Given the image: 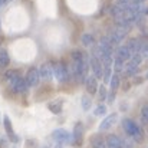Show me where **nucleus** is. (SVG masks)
Segmentation results:
<instances>
[{
	"label": "nucleus",
	"instance_id": "4468645a",
	"mask_svg": "<svg viewBox=\"0 0 148 148\" xmlns=\"http://www.w3.org/2000/svg\"><path fill=\"white\" fill-rule=\"evenodd\" d=\"M143 43H144V42H141V40H138V39H130V40H128L127 46L130 48L131 53H132V56H134V55H137V53H141Z\"/></svg>",
	"mask_w": 148,
	"mask_h": 148
},
{
	"label": "nucleus",
	"instance_id": "dca6fc26",
	"mask_svg": "<svg viewBox=\"0 0 148 148\" xmlns=\"http://www.w3.org/2000/svg\"><path fill=\"white\" fill-rule=\"evenodd\" d=\"M91 147L92 148H106V141L99 137V135H95L92 140H91Z\"/></svg>",
	"mask_w": 148,
	"mask_h": 148
},
{
	"label": "nucleus",
	"instance_id": "9d476101",
	"mask_svg": "<svg viewBox=\"0 0 148 148\" xmlns=\"http://www.w3.org/2000/svg\"><path fill=\"white\" fill-rule=\"evenodd\" d=\"M3 125H4V130H6V134H7L9 140H10L12 143H17V141H19V138H17V135L13 132L12 122H10L9 116H4V118H3Z\"/></svg>",
	"mask_w": 148,
	"mask_h": 148
},
{
	"label": "nucleus",
	"instance_id": "f257e3e1",
	"mask_svg": "<svg viewBox=\"0 0 148 148\" xmlns=\"http://www.w3.org/2000/svg\"><path fill=\"white\" fill-rule=\"evenodd\" d=\"M122 128L125 131V134L132 138L134 143H141L143 138H144V134H143V130L140 128V125H137L135 121L130 119V118H125L122 119Z\"/></svg>",
	"mask_w": 148,
	"mask_h": 148
},
{
	"label": "nucleus",
	"instance_id": "cd10ccee",
	"mask_svg": "<svg viewBox=\"0 0 148 148\" xmlns=\"http://www.w3.org/2000/svg\"><path fill=\"white\" fill-rule=\"evenodd\" d=\"M7 144H9V141H7L6 138L0 140V145H1V148H7Z\"/></svg>",
	"mask_w": 148,
	"mask_h": 148
},
{
	"label": "nucleus",
	"instance_id": "aec40b11",
	"mask_svg": "<svg viewBox=\"0 0 148 148\" xmlns=\"http://www.w3.org/2000/svg\"><path fill=\"white\" fill-rule=\"evenodd\" d=\"M82 45L84 46H91V45H94V42H95V38L91 35V33H85V35H82Z\"/></svg>",
	"mask_w": 148,
	"mask_h": 148
},
{
	"label": "nucleus",
	"instance_id": "2eb2a0df",
	"mask_svg": "<svg viewBox=\"0 0 148 148\" xmlns=\"http://www.w3.org/2000/svg\"><path fill=\"white\" fill-rule=\"evenodd\" d=\"M10 63V58H9V53L6 49H0V69H4L7 68Z\"/></svg>",
	"mask_w": 148,
	"mask_h": 148
},
{
	"label": "nucleus",
	"instance_id": "0eeeda50",
	"mask_svg": "<svg viewBox=\"0 0 148 148\" xmlns=\"http://www.w3.org/2000/svg\"><path fill=\"white\" fill-rule=\"evenodd\" d=\"M72 137H73V144L81 145L82 144V138H84V125L82 122H76L72 131Z\"/></svg>",
	"mask_w": 148,
	"mask_h": 148
},
{
	"label": "nucleus",
	"instance_id": "4be33fe9",
	"mask_svg": "<svg viewBox=\"0 0 148 148\" xmlns=\"http://www.w3.org/2000/svg\"><path fill=\"white\" fill-rule=\"evenodd\" d=\"M82 108H84V111H89L91 109V106H92V101L89 97H82Z\"/></svg>",
	"mask_w": 148,
	"mask_h": 148
},
{
	"label": "nucleus",
	"instance_id": "423d86ee",
	"mask_svg": "<svg viewBox=\"0 0 148 148\" xmlns=\"http://www.w3.org/2000/svg\"><path fill=\"white\" fill-rule=\"evenodd\" d=\"M40 81V71L38 68H30L26 73V82L29 86H36Z\"/></svg>",
	"mask_w": 148,
	"mask_h": 148
},
{
	"label": "nucleus",
	"instance_id": "a211bd4d",
	"mask_svg": "<svg viewBox=\"0 0 148 148\" xmlns=\"http://www.w3.org/2000/svg\"><path fill=\"white\" fill-rule=\"evenodd\" d=\"M20 76V73H19V71H13V69H10V71H6L4 72V75H3V78H4V81L9 84V82H12L13 79H16V78H19Z\"/></svg>",
	"mask_w": 148,
	"mask_h": 148
},
{
	"label": "nucleus",
	"instance_id": "5701e85b",
	"mask_svg": "<svg viewBox=\"0 0 148 148\" xmlns=\"http://www.w3.org/2000/svg\"><path fill=\"white\" fill-rule=\"evenodd\" d=\"M141 119L144 124L148 125V103H145L143 108H141Z\"/></svg>",
	"mask_w": 148,
	"mask_h": 148
},
{
	"label": "nucleus",
	"instance_id": "f03ea898",
	"mask_svg": "<svg viewBox=\"0 0 148 148\" xmlns=\"http://www.w3.org/2000/svg\"><path fill=\"white\" fill-rule=\"evenodd\" d=\"M53 73L56 76V79L60 84H66L71 79V73H69V68L63 63V62H56L53 63Z\"/></svg>",
	"mask_w": 148,
	"mask_h": 148
},
{
	"label": "nucleus",
	"instance_id": "a878e982",
	"mask_svg": "<svg viewBox=\"0 0 148 148\" xmlns=\"http://www.w3.org/2000/svg\"><path fill=\"white\" fill-rule=\"evenodd\" d=\"M141 56L144 59H148V43H143V49H141Z\"/></svg>",
	"mask_w": 148,
	"mask_h": 148
},
{
	"label": "nucleus",
	"instance_id": "6ab92c4d",
	"mask_svg": "<svg viewBox=\"0 0 148 148\" xmlns=\"http://www.w3.org/2000/svg\"><path fill=\"white\" fill-rule=\"evenodd\" d=\"M119 84H121V79H119V75L114 73L112 78H111V82H109V86H111V92L115 94V91L119 88Z\"/></svg>",
	"mask_w": 148,
	"mask_h": 148
},
{
	"label": "nucleus",
	"instance_id": "20e7f679",
	"mask_svg": "<svg viewBox=\"0 0 148 148\" xmlns=\"http://www.w3.org/2000/svg\"><path fill=\"white\" fill-rule=\"evenodd\" d=\"M89 65H91V69L94 72V76L99 79V78H103V65L101 62V59L97 58L95 55H91L89 56Z\"/></svg>",
	"mask_w": 148,
	"mask_h": 148
},
{
	"label": "nucleus",
	"instance_id": "c85d7f7f",
	"mask_svg": "<svg viewBox=\"0 0 148 148\" xmlns=\"http://www.w3.org/2000/svg\"><path fill=\"white\" fill-rule=\"evenodd\" d=\"M143 14H144V16H148V7H145V9L143 10Z\"/></svg>",
	"mask_w": 148,
	"mask_h": 148
},
{
	"label": "nucleus",
	"instance_id": "7ed1b4c3",
	"mask_svg": "<svg viewBox=\"0 0 148 148\" xmlns=\"http://www.w3.org/2000/svg\"><path fill=\"white\" fill-rule=\"evenodd\" d=\"M9 88H10V91L14 92V94H23V92H26V91L29 89V85H27V82H26V78L19 76V78L13 79L12 82H9Z\"/></svg>",
	"mask_w": 148,
	"mask_h": 148
},
{
	"label": "nucleus",
	"instance_id": "bb28decb",
	"mask_svg": "<svg viewBox=\"0 0 148 148\" xmlns=\"http://www.w3.org/2000/svg\"><path fill=\"white\" fill-rule=\"evenodd\" d=\"M122 145H124V148H132L134 143L130 141V140H122Z\"/></svg>",
	"mask_w": 148,
	"mask_h": 148
},
{
	"label": "nucleus",
	"instance_id": "1a4fd4ad",
	"mask_svg": "<svg viewBox=\"0 0 148 148\" xmlns=\"http://www.w3.org/2000/svg\"><path fill=\"white\" fill-rule=\"evenodd\" d=\"M115 56L121 58V59L125 60V62H128V60L132 58V53H131V50H130V48H128L127 45H121V46H118V48L115 49Z\"/></svg>",
	"mask_w": 148,
	"mask_h": 148
},
{
	"label": "nucleus",
	"instance_id": "f8f14e48",
	"mask_svg": "<svg viewBox=\"0 0 148 148\" xmlns=\"http://www.w3.org/2000/svg\"><path fill=\"white\" fill-rule=\"evenodd\" d=\"M105 141H106V148H124L122 140L118 135H108Z\"/></svg>",
	"mask_w": 148,
	"mask_h": 148
},
{
	"label": "nucleus",
	"instance_id": "6e6552de",
	"mask_svg": "<svg viewBox=\"0 0 148 148\" xmlns=\"http://www.w3.org/2000/svg\"><path fill=\"white\" fill-rule=\"evenodd\" d=\"M116 119H118V114H109L108 116H105V118L102 119V122H101V125H99V131H106V130H109V128L116 122Z\"/></svg>",
	"mask_w": 148,
	"mask_h": 148
},
{
	"label": "nucleus",
	"instance_id": "412c9836",
	"mask_svg": "<svg viewBox=\"0 0 148 148\" xmlns=\"http://www.w3.org/2000/svg\"><path fill=\"white\" fill-rule=\"evenodd\" d=\"M111 78H112V66H103V78H102L103 82L109 84Z\"/></svg>",
	"mask_w": 148,
	"mask_h": 148
},
{
	"label": "nucleus",
	"instance_id": "ddd939ff",
	"mask_svg": "<svg viewBox=\"0 0 148 148\" xmlns=\"http://www.w3.org/2000/svg\"><path fill=\"white\" fill-rule=\"evenodd\" d=\"M39 71H40V78L45 79V81H49L52 75H55L53 73V65H50V63H43Z\"/></svg>",
	"mask_w": 148,
	"mask_h": 148
},
{
	"label": "nucleus",
	"instance_id": "b1692460",
	"mask_svg": "<svg viewBox=\"0 0 148 148\" xmlns=\"http://www.w3.org/2000/svg\"><path fill=\"white\" fill-rule=\"evenodd\" d=\"M106 114V106L105 105H98L97 108H95V111H94V115H97V116H102V115H105Z\"/></svg>",
	"mask_w": 148,
	"mask_h": 148
},
{
	"label": "nucleus",
	"instance_id": "393cba45",
	"mask_svg": "<svg viewBox=\"0 0 148 148\" xmlns=\"http://www.w3.org/2000/svg\"><path fill=\"white\" fill-rule=\"evenodd\" d=\"M99 99L101 101H105V99H108V94H106V88L102 85L101 88H99Z\"/></svg>",
	"mask_w": 148,
	"mask_h": 148
},
{
	"label": "nucleus",
	"instance_id": "39448f33",
	"mask_svg": "<svg viewBox=\"0 0 148 148\" xmlns=\"http://www.w3.org/2000/svg\"><path fill=\"white\" fill-rule=\"evenodd\" d=\"M52 138L58 143V144H66V143H73V137L68 132V131H65V130H56V131H53L52 132Z\"/></svg>",
	"mask_w": 148,
	"mask_h": 148
},
{
	"label": "nucleus",
	"instance_id": "7c9ffc66",
	"mask_svg": "<svg viewBox=\"0 0 148 148\" xmlns=\"http://www.w3.org/2000/svg\"><path fill=\"white\" fill-rule=\"evenodd\" d=\"M3 1H4V0H0V6H1V4H3Z\"/></svg>",
	"mask_w": 148,
	"mask_h": 148
},
{
	"label": "nucleus",
	"instance_id": "c756f323",
	"mask_svg": "<svg viewBox=\"0 0 148 148\" xmlns=\"http://www.w3.org/2000/svg\"><path fill=\"white\" fill-rule=\"evenodd\" d=\"M62 147H63L62 144H58V145H56V147H55V148H62Z\"/></svg>",
	"mask_w": 148,
	"mask_h": 148
},
{
	"label": "nucleus",
	"instance_id": "2f4dec72",
	"mask_svg": "<svg viewBox=\"0 0 148 148\" xmlns=\"http://www.w3.org/2000/svg\"><path fill=\"white\" fill-rule=\"evenodd\" d=\"M145 78H147V79H148V73H147V75H145Z\"/></svg>",
	"mask_w": 148,
	"mask_h": 148
},
{
	"label": "nucleus",
	"instance_id": "f3484780",
	"mask_svg": "<svg viewBox=\"0 0 148 148\" xmlns=\"http://www.w3.org/2000/svg\"><path fill=\"white\" fill-rule=\"evenodd\" d=\"M48 108H49V111L52 112V114L58 115V114H60V112H62V102H60V101H53V102H49Z\"/></svg>",
	"mask_w": 148,
	"mask_h": 148
},
{
	"label": "nucleus",
	"instance_id": "9b49d317",
	"mask_svg": "<svg viewBox=\"0 0 148 148\" xmlns=\"http://www.w3.org/2000/svg\"><path fill=\"white\" fill-rule=\"evenodd\" d=\"M85 88H86V91H88V94H91V95H95L97 92H98V81H97V78L95 76H88V79H86V82H85Z\"/></svg>",
	"mask_w": 148,
	"mask_h": 148
}]
</instances>
